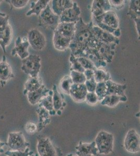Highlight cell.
Returning <instances> with one entry per match:
<instances>
[{"label":"cell","instance_id":"cell-1","mask_svg":"<svg viewBox=\"0 0 140 156\" xmlns=\"http://www.w3.org/2000/svg\"><path fill=\"white\" fill-rule=\"evenodd\" d=\"M93 26L92 21L89 23H85L82 17L76 22L74 34L69 46L71 54L75 57H83L85 52L94 47L98 41Z\"/></svg>","mask_w":140,"mask_h":156},{"label":"cell","instance_id":"cell-2","mask_svg":"<svg viewBox=\"0 0 140 156\" xmlns=\"http://www.w3.org/2000/svg\"><path fill=\"white\" fill-rule=\"evenodd\" d=\"M95 142L100 154H108L112 153L114 149V135L105 131L98 133Z\"/></svg>","mask_w":140,"mask_h":156},{"label":"cell","instance_id":"cell-3","mask_svg":"<svg viewBox=\"0 0 140 156\" xmlns=\"http://www.w3.org/2000/svg\"><path fill=\"white\" fill-rule=\"evenodd\" d=\"M60 23V17L55 14L48 5L38 16V25L44 28L49 29L53 31Z\"/></svg>","mask_w":140,"mask_h":156},{"label":"cell","instance_id":"cell-4","mask_svg":"<svg viewBox=\"0 0 140 156\" xmlns=\"http://www.w3.org/2000/svg\"><path fill=\"white\" fill-rule=\"evenodd\" d=\"M41 58L39 55L29 54L28 57L22 59L21 69L31 77L38 76L41 68Z\"/></svg>","mask_w":140,"mask_h":156},{"label":"cell","instance_id":"cell-5","mask_svg":"<svg viewBox=\"0 0 140 156\" xmlns=\"http://www.w3.org/2000/svg\"><path fill=\"white\" fill-rule=\"evenodd\" d=\"M12 37V29L9 23V16H0V46L4 53H6V48L10 44Z\"/></svg>","mask_w":140,"mask_h":156},{"label":"cell","instance_id":"cell-6","mask_svg":"<svg viewBox=\"0 0 140 156\" xmlns=\"http://www.w3.org/2000/svg\"><path fill=\"white\" fill-rule=\"evenodd\" d=\"M7 145L11 151H23L29 147V143L25 140L23 133L15 132L9 133Z\"/></svg>","mask_w":140,"mask_h":156},{"label":"cell","instance_id":"cell-7","mask_svg":"<svg viewBox=\"0 0 140 156\" xmlns=\"http://www.w3.org/2000/svg\"><path fill=\"white\" fill-rule=\"evenodd\" d=\"M124 146L128 152L136 154L140 151V135L134 129H131L126 134L124 140Z\"/></svg>","mask_w":140,"mask_h":156},{"label":"cell","instance_id":"cell-8","mask_svg":"<svg viewBox=\"0 0 140 156\" xmlns=\"http://www.w3.org/2000/svg\"><path fill=\"white\" fill-rule=\"evenodd\" d=\"M27 40L34 50L40 51L45 48L47 41L44 35L37 29H30L27 34Z\"/></svg>","mask_w":140,"mask_h":156},{"label":"cell","instance_id":"cell-9","mask_svg":"<svg viewBox=\"0 0 140 156\" xmlns=\"http://www.w3.org/2000/svg\"><path fill=\"white\" fill-rule=\"evenodd\" d=\"M37 149L39 156H57L55 147L47 137H38Z\"/></svg>","mask_w":140,"mask_h":156},{"label":"cell","instance_id":"cell-10","mask_svg":"<svg viewBox=\"0 0 140 156\" xmlns=\"http://www.w3.org/2000/svg\"><path fill=\"white\" fill-rule=\"evenodd\" d=\"M30 46L27 38L18 37L15 41V46L12 51L11 55L12 56L18 55L21 60L28 57L29 55L28 49Z\"/></svg>","mask_w":140,"mask_h":156},{"label":"cell","instance_id":"cell-11","mask_svg":"<svg viewBox=\"0 0 140 156\" xmlns=\"http://www.w3.org/2000/svg\"><path fill=\"white\" fill-rule=\"evenodd\" d=\"M81 12L76 2H74L72 7L62 12L60 17V23H76L80 18Z\"/></svg>","mask_w":140,"mask_h":156},{"label":"cell","instance_id":"cell-12","mask_svg":"<svg viewBox=\"0 0 140 156\" xmlns=\"http://www.w3.org/2000/svg\"><path fill=\"white\" fill-rule=\"evenodd\" d=\"M75 149L76 155L78 156H96L98 154L95 141L91 143L80 142Z\"/></svg>","mask_w":140,"mask_h":156},{"label":"cell","instance_id":"cell-13","mask_svg":"<svg viewBox=\"0 0 140 156\" xmlns=\"http://www.w3.org/2000/svg\"><path fill=\"white\" fill-rule=\"evenodd\" d=\"M87 93L85 84L73 83L70 89V95L75 102L83 103L85 101Z\"/></svg>","mask_w":140,"mask_h":156},{"label":"cell","instance_id":"cell-14","mask_svg":"<svg viewBox=\"0 0 140 156\" xmlns=\"http://www.w3.org/2000/svg\"><path fill=\"white\" fill-rule=\"evenodd\" d=\"M93 19L101 22V23L112 28H119V20L117 14L113 11H108L101 16L97 17H93Z\"/></svg>","mask_w":140,"mask_h":156},{"label":"cell","instance_id":"cell-15","mask_svg":"<svg viewBox=\"0 0 140 156\" xmlns=\"http://www.w3.org/2000/svg\"><path fill=\"white\" fill-rule=\"evenodd\" d=\"M14 77L11 66L6 61V57L3 56L0 62V84L3 87L7 82Z\"/></svg>","mask_w":140,"mask_h":156},{"label":"cell","instance_id":"cell-16","mask_svg":"<svg viewBox=\"0 0 140 156\" xmlns=\"http://www.w3.org/2000/svg\"><path fill=\"white\" fill-rule=\"evenodd\" d=\"M112 6L108 0H94L93 1L91 11L93 17H97L110 11Z\"/></svg>","mask_w":140,"mask_h":156},{"label":"cell","instance_id":"cell-17","mask_svg":"<svg viewBox=\"0 0 140 156\" xmlns=\"http://www.w3.org/2000/svg\"><path fill=\"white\" fill-rule=\"evenodd\" d=\"M93 30L97 39L99 41L108 44H119V38L115 37L112 34L104 31L95 25L93 26Z\"/></svg>","mask_w":140,"mask_h":156},{"label":"cell","instance_id":"cell-18","mask_svg":"<svg viewBox=\"0 0 140 156\" xmlns=\"http://www.w3.org/2000/svg\"><path fill=\"white\" fill-rule=\"evenodd\" d=\"M50 90L47 89L45 85H42L41 87L37 90L27 93V99L29 103L32 105H35L39 103L43 98L48 95Z\"/></svg>","mask_w":140,"mask_h":156},{"label":"cell","instance_id":"cell-19","mask_svg":"<svg viewBox=\"0 0 140 156\" xmlns=\"http://www.w3.org/2000/svg\"><path fill=\"white\" fill-rule=\"evenodd\" d=\"M106 85L107 95L124 96V91L127 89V85L116 83L112 80H108L105 82Z\"/></svg>","mask_w":140,"mask_h":156},{"label":"cell","instance_id":"cell-20","mask_svg":"<svg viewBox=\"0 0 140 156\" xmlns=\"http://www.w3.org/2000/svg\"><path fill=\"white\" fill-rule=\"evenodd\" d=\"M74 2L70 0H53L51 1L52 11L60 16L62 12L72 7Z\"/></svg>","mask_w":140,"mask_h":156},{"label":"cell","instance_id":"cell-21","mask_svg":"<svg viewBox=\"0 0 140 156\" xmlns=\"http://www.w3.org/2000/svg\"><path fill=\"white\" fill-rule=\"evenodd\" d=\"M76 23H60L55 31L64 37L72 39L74 34Z\"/></svg>","mask_w":140,"mask_h":156},{"label":"cell","instance_id":"cell-22","mask_svg":"<svg viewBox=\"0 0 140 156\" xmlns=\"http://www.w3.org/2000/svg\"><path fill=\"white\" fill-rule=\"evenodd\" d=\"M72 39L64 37L59 34L56 31H54L53 34V45L56 50L63 51L69 48L70 44Z\"/></svg>","mask_w":140,"mask_h":156},{"label":"cell","instance_id":"cell-23","mask_svg":"<svg viewBox=\"0 0 140 156\" xmlns=\"http://www.w3.org/2000/svg\"><path fill=\"white\" fill-rule=\"evenodd\" d=\"M52 101H53V108L57 114L59 115V112L66 106V103L64 102V97L62 94L59 92L56 85H53L52 90Z\"/></svg>","mask_w":140,"mask_h":156},{"label":"cell","instance_id":"cell-24","mask_svg":"<svg viewBox=\"0 0 140 156\" xmlns=\"http://www.w3.org/2000/svg\"><path fill=\"white\" fill-rule=\"evenodd\" d=\"M43 85L41 78L39 76L31 77L30 76L27 80L24 85V94L26 95L27 93L32 92L37 90Z\"/></svg>","mask_w":140,"mask_h":156},{"label":"cell","instance_id":"cell-25","mask_svg":"<svg viewBox=\"0 0 140 156\" xmlns=\"http://www.w3.org/2000/svg\"><path fill=\"white\" fill-rule=\"evenodd\" d=\"M49 0H39L37 2H32L30 9L26 13L27 16H29L32 14H35L38 16L40 12L49 5Z\"/></svg>","mask_w":140,"mask_h":156},{"label":"cell","instance_id":"cell-26","mask_svg":"<svg viewBox=\"0 0 140 156\" xmlns=\"http://www.w3.org/2000/svg\"><path fill=\"white\" fill-rule=\"evenodd\" d=\"M37 112L39 117V123L38 125V131H40L45 128L50 121L49 112L43 107L39 106L37 109Z\"/></svg>","mask_w":140,"mask_h":156},{"label":"cell","instance_id":"cell-27","mask_svg":"<svg viewBox=\"0 0 140 156\" xmlns=\"http://www.w3.org/2000/svg\"><path fill=\"white\" fill-rule=\"evenodd\" d=\"M127 101V98L126 95L121 96L118 95H107L104 98L100 101L102 105L107 106L109 107H115L120 101Z\"/></svg>","mask_w":140,"mask_h":156},{"label":"cell","instance_id":"cell-28","mask_svg":"<svg viewBox=\"0 0 140 156\" xmlns=\"http://www.w3.org/2000/svg\"><path fill=\"white\" fill-rule=\"evenodd\" d=\"M52 90H50L48 95L43 98L39 101L40 106L43 107L49 112L50 115H55L56 112L53 108V101H52Z\"/></svg>","mask_w":140,"mask_h":156},{"label":"cell","instance_id":"cell-29","mask_svg":"<svg viewBox=\"0 0 140 156\" xmlns=\"http://www.w3.org/2000/svg\"><path fill=\"white\" fill-rule=\"evenodd\" d=\"M94 79L98 83H103L110 80V75L105 69L99 68L94 71Z\"/></svg>","mask_w":140,"mask_h":156},{"label":"cell","instance_id":"cell-30","mask_svg":"<svg viewBox=\"0 0 140 156\" xmlns=\"http://www.w3.org/2000/svg\"><path fill=\"white\" fill-rule=\"evenodd\" d=\"M128 14L134 20L140 19V1L138 0L131 1Z\"/></svg>","mask_w":140,"mask_h":156},{"label":"cell","instance_id":"cell-31","mask_svg":"<svg viewBox=\"0 0 140 156\" xmlns=\"http://www.w3.org/2000/svg\"><path fill=\"white\" fill-rule=\"evenodd\" d=\"M73 83L70 76H66L60 82V87L63 92L70 95V91Z\"/></svg>","mask_w":140,"mask_h":156},{"label":"cell","instance_id":"cell-32","mask_svg":"<svg viewBox=\"0 0 140 156\" xmlns=\"http://www.w3.org/2000/svg\"><path fill=\"white\" fill-rule=\"evenodd\" d=\"M70 76L74 84H84L86 81L84 73L71 70Z\"/></svg>","mask_w":140,"mask_h":156},{"label":"cell","instance_id":"cell-33","mask_svg":"<svg viewBox=\"0 0 140 156\" xmlns=\"http://www.w3.org/2000/svg\"><path fill=\"white\" fill-rule=\"evenodd\" d=\"M95 93L97 96L98 101H101L106 96V85L105 82L97 83Z\"/></svg>","mask_w":140,"mask_h":156},{"label":"cell","instance_id":"cell-34","mask_svg":"<svg viewBox=\"0 0 140 156\" xmlns=\"http://www.w3.org/2000/svg\"><path fill=\"white\" fill-rule=\"evenodd\" d=\"M69 60L71 64V71L73 70L80 73H84L85 69H84L80 62H78L77 58L72 54H71L70 55Z\"/></svg>","mask_w":140,"mask_h":156},{"label":"cell","instance_id":"cell-35","mask_svg":"<svg viewBox=\"0 0 140 156\" xmlns=\"http://www.w3.org/2000/svg\"><path fill=\"white\" fill-rule=\"evenodd\" d=\"M76 58L78 59V62H80L81 66L85 70L91 69L95 71L97 69L95 66L94 65V63L90 59L83 57H76Z\"/></svg>","mask_w":140,"mask_h":156},{"label":"cell","instance_id":"cell-36","mask_svg":"<svg viewBox=\"0 0 140 156\" xmlns=\"http://www.w3.org/2000/svg\"><path fill=\"white\" fill-rule=\"evenodd\" d=\"M34 153L30 151L28 147L25 151H13L9 150L5 153L7 156H30Z\"/></svg>","mask_w":140,"mask_h":156},{"label":"cell","instance_id":"cell-37","mask_svg":"<svg viewBox=\"0 0 140 156\" xmlns=\"http://www.w3.org/2000/svg\"><path fill=\"white\" fill-rule=\"evenodd\" d=\"M6 1L9 3L11 6L15 9H21L24 7L29 2L28 0H11Z\"/></svg>","mask_w":140,"mask_h":156},{"label":"cell","instance_id":"cell-38","mask_svg":"<svg viewBox=\"0 0 140 156\" xmlns=\"http://www.w3.org/2000/svg\"><path fill=\"white\" fill-rule=\"evenodd\" d=\"M85 101L87 104L91 106H94L98 102V97L95 92H88L85 98Z\"/></svg>","mask_w":140,"mask_h":156},{"label":"cell","instance_id":"cell-39","mask_svg":"<svg viewBox=\"0 0 140 156\" xmlns=\"http://www.w3.org/2000/svg\"><path fill=\"white\" fill-rule=\"evenodd\" d=\"M84 84L88 92H95L97 83L95 81L94 77L90 80H86Z\"/></svg>","mask_w":140,"mask_h":156},{"label":"cell","instance_id":"cell-40","mask_svg":"<svg viewBox=\"0 0 140 156\" xmlns=\"http://www.w3.org/2000/svg\"><path fill=\"white\" fill-rule=\"evenodd\" d=\"M25 130L29 134H33L38 131L37 126L33 122L27 123L25 126Z\"/></svg>","mask_w":140,"mask_h":156},{"label":"cell","instance_id":"cell-41","mask_svg":"<svg viewBox=\"0 0 140 156\" xmlns=\"http://www.w3.org/2000/svg\"><path fill=\"white\" fill-rule=\"evenodd\" d=\"M110 4L111 6L114 8H115L116 9H119L120 8H122L123 6L124 5V3L126 1L123 0H110L109 1Z\"/></svg>","mask_w":140,"mask_h":156},{"label":"cell","instance_id":"cell-42","mask_svg":"<svg viewBox=\"0 0 140 156\" xmlns=\"http://www.w3.org/2000/svg\"><path fill=\"white\" fill-rule=\"evenodd\" d=\"M84 74L85 75L86 80H90L94 77V71L91 69H86L84 72Z\"/></svg>","mask_w":140,"mask_h":156},{"label":"cell","instance_id":"cell-43","mask_svg":"<svg viewBox=\"0 0 140 156\" xmlns=\"http://www.w3.org/2000/svg\"><path fill=\"white\" fill-rule=\"evenodd\" d=\"M6 145H7V143L0 141V153H3L4 150L3 149V147Z\"/></svg>","mask_w":140,"mask_h":156},{"label":"cell","instance_id":"cell-44","mask_svg":"<svg viewBox=\"0 0 140 156\" xmlns=\"http://www.w3.org/2000/svg\"><path fill=\"white\" fill-rule=\"evenodd\" d=\"M56 151H57V156H62V153L60 149L56 148Z\"/></svg>","mask_w":140,"mask_h":156},{"label":"cell","instance_id":"cell-45","mask_svg":"<svg viewBox=\"0 0 140 156\" xmlns=\"http://www.w3.org/2000/svg\"><path fill=\"white\" fill-rule=\"evenodd\" d=\"M0 16H6V15L5 13H3V12H0Z\"/></svg>","mask_w":140,"mask_h":156},{"label":"cell","instance_id":"cell-46","mask_svg":"<svg viewBox=\"0 0 140 156\" xmlns=\"http://www.w3.org/2000/svg\"><path fill=\"white\" fill-rule=\"evenodd\" d=\"M30 156H38V154H32V155H30Z\"/></svg>","mask_w":140,"mask_h":156},{"label":"cell","instance_id":"cell-47","mask_svg":"<svg viewBox=\"0 0 140 156\" xmlns=\"http://www.w3.org/2000/svg\"><path fill=\"white\" fill-rule=\"evenodd\" d=\"M72 156H78V155H75V156H72V155H71ZM67 156H69V155H67Z\"/></svg>","mask_w":140,"mask_h":156}]
</instances>
